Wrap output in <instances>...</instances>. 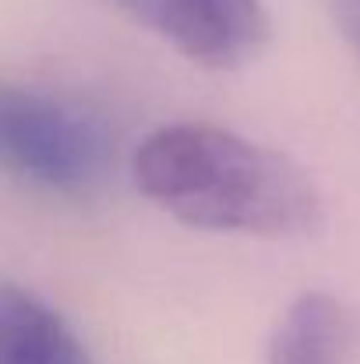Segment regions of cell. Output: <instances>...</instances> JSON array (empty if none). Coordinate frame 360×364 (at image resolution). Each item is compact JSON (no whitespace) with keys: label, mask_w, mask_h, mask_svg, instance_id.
<instances>
[{"label":"cell","mask_w":360,"mask_h":364,"mask_svg":"<svg viewBox=\"0 0 360 364\" xmlns=\"http://www.w3.org/2000/svg\"><path fill=\"white\" fill-rule=\"evenodd\" d=\"M134 184L198 230L300 237L322 223V195L286 152L216 124H166L134 152Z\"/></svg>","instance_id":"1"},{"label":"cell","mask_w":360,"mask_h":364,"mask_svg":"<svg viewBox=\"0 0 360 364\" xmlns=\"http://www.w3.org/2000/svg\"><path fill=\"white\" fill-rule=\"evenodd\" d=\"M0 166L53 195H92L110 170V134L85 110L0 82Z\"/></svg>","instance_id":"2"},{"label":"cell","mask_w":360,"mask_h":364,"mask_svg":"<svg viewBox=\"0 0 360 364\" xmlns=\"http://www.w3.org/2000/svg\"><path fill=\"white\" fill-rule=\"evenodd\" d=\"M120 7L202 68L230 71L268 43V11L261 0H117Z\"/></svg>","instance_id":"3"},{"label":"cell","mask_w":360,"mask_h":364,"mask_svg":"<svg viewBox=\"0 0 360 364\" xmlns=\"http://www.w3.org/2000/svg\"><path fill=\"white\" fill-rule=\"evenodd\" d=\"M0 364H96L57 308L0 279Z\"/></svg>","instance_id":"4"},{"label":"cell","mask_w":360,"mask_h":364,"mask_svg":"<svg viewBox=\"0 0 360 364\" xmlns=\"http://www.w3.org/2000/svg\"><path fill=\"white\" fill-rule=\"evenodd\" d=\"M357 347L354 311L325 290L293 297L268 340V364H350Z\"/></svg>","instance_id":"5"},{"label":"cell","mask_w":360,"mask_h":364,"mask_svg":"<svg viewBox=\"0 0 360 364\" xmlns=\"http://www.w3.org/2000/svg\"><path fill=\"white\" fill-rule=\"evenodd\" d=\"M339 7H343V18H347L354 39L360 43V0H339Z\"/></svg>","instance_id":"6"}]
</instances>
